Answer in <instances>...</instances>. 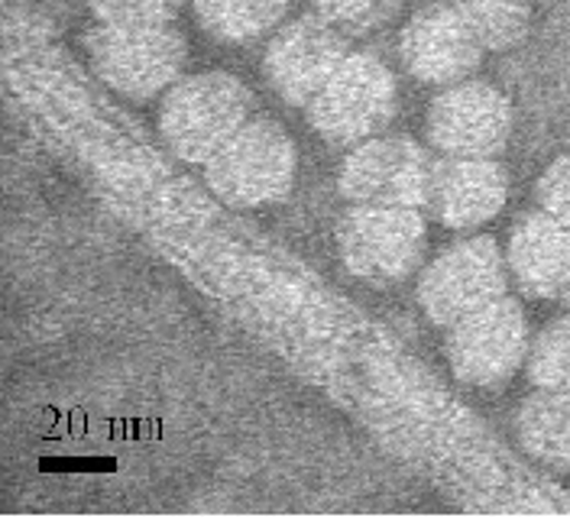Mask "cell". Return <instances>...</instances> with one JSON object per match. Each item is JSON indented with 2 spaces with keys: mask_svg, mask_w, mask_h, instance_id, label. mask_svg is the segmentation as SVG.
Masks as SVG:
<instances>
[{
  "mask_svg": "<svg viewBox=\"0 0 570 518\" xmlns=\"http://www.w3.org/2000/svg\"><path fill=\"white\" fill-rule=\"evenodd\" d=\"M253 95L227 71L178 78L159 107V134L181 163H208L249 120Z\"/></svg>",
  "mask_w": 570,
  "mask_h": 518,
  "instance_id": "1",
  "label": "cell"
},
{
  "mask_svg": "<svg viewBox=\"0 0 570 518\" xmlns=\"http://www.w3.org/2000/svg\"><path fill=\"white\" fill-rule=\"evenodd\" d=\"M205 182L230 207L283 202L295 182V143L269 117H253L205 163Z\"/></svg>",
  "mask_w": 570,
  "mask_h": 518,
  "instance_id": "2",
  "label": "cell"
},
{
  "mask_svg": "<svg viewBox=\"0 0 570 518\" xmlns=\"http://www.w3.org/2000/svg\"><path fill=\"white\" fill-rule=\"evenodd\" d=\"M91 71L124 98L149 101L173 88L188 62L185 36L169 27H110L98 23L85 33Z\"/></svg>",
  "mask_w": 570,
  "mask_h": 518,
  "instance_id": "3",
  "label": "cell"
},
{
  "mask_svg": "<svg viewBox=\"0 0 570 518\" xmlns=\"http://www.w3.org/2000/svg\"><path fill=\"white\" fill-rule=\"evenodd\" d=\"M399 88L390 66L373 52H351L341 69L305 107V117L321 139L334 146H354L373 139L392 117Z\"/></svg>",
  "mask_w": 570,
  "mask_h": 518,
  "instance_id": "4",
  "label": "cell"
},
{
  "mask_svg": "<svg viewBox=\"0 0 570 518\" xmlns=\"http://www.w3.org/2000/svg\"><path fill=\"white\" fill-rule=\"evenodd\" d=\"M425 241V217L419 207L356 205L337 224V250L347 273L380 289L419 270Z\"/></svg>",
  "mask_w": 570,
  "mask_h": 518,
  "instance_id": "5",
  "label": "cell"
},
{
  "mask_svg": "<svg viewBox=\"0 0 570 518\" xmlns=\"http://www.w3.org/2000/svg\"><path fill=\"white\" fill-rule=\"evenodd\" d=\"M529 360V317L509 295L463 314L448 334V363L463 385L499 389Z\"/></svg>",
  "mask_w": 570,
  "mask_h": 518,
  "instance_id": "6",
  "label": "cell"
},
{
  "mask_svg": "<svg viewBox=\"0 0 570 518\" xmlns=\"http://www.w3.org/2000/svg\"><path fill=\"white\" fill-rule=\"evenodd\" d=\"M438 159L409 137L360 143L344 159L337 188L347 202L373 207H428Z\"/></svg>",
  "mask_w": 570,
  "mask_h": 518,
  "instance_id": "7",
  "label": "cell"
},
{
  "mask_svg": "<svg viewBox=\"0 0 570 518\" xmlns=\"http://www.w3.org/2000/svg\"><path fill=\"white\" fill-rule=\"evenodd\" d=\"M499 295H505V260L490 237L451 243L419 278L422 311L438 328H451Z\"/></svg>",
  "mask_w": 570,
  "mask_h": 518,
  "instance_id": "8",
  "label": "cell"
},
{
  "mask_svg": "<svg viewBox=\"0 0 570 518\" xmlns=\"http://www.w3.org/2000/svg\"><path fill=\"white\" fill-rule=\"evenodd\" d=\"M512 137V104L487 81L448 85L428 110V139L441 156L493 159Z\"/></svg>",
  "mask_w": 570,
  "mask_h": 518,
  "instance_id": "9",
  "label": "cell"
},
{
  "mask_svg": "<svg viewBox=\"0 0 570 518\" xmlns=\"http://www.w3.org/2000/svg\"><path fill=\"white\" fill-rule=\"evenodd\" d=\"M347 36L334 30L318 13L295 17L273 36L263 69L273 91L292 107H308V101L327 85V78L347 59Z\"/></svg>",
  "mask_w": 570,
  "mask_h": 518,
  "instance_id": "10",
  "label": "cell"
},
{
  "mask_svg": "<svg viewBox=\"0 0 570 518\" xmlns=\"http://www.w3.org/2000/svg\"><path fill=\"white\" fill-rule=\"evenodd\" d=\"M483 46L454 3H428L399 33V59L425 85H458L483 62Z\"/></svg>",
  "mask_w": 570,
  "mask_h": 518,
  "instance_id": "11",
  "label": "cell"
},
{
  "mask_svg": "<svg viewBox=\"0 0 570 518\" xmlns=\"http://www.w3.org/2000/svg\"><path fill=\"white\" fill-rule=\"evenodd\" d=\"M509 202V175L497 159L444 156L434 166L428 211L451 231H473L493 221Z\"/></svg>",
  "mask_w": 570,
  "mask_h": 518,
  "instance_id": "12",
  "label": "cell"
},
{
  "mask_svg": "<svg viewBox=\"0 0 570 518\" xmlns=\"http://www.w3.org/2000/svg\"><path fill=\"white\" fill-rule=\"evenodd\" d=\"M505 263L525 295L570 302V231L551 214L532 211L512 227Z\"/></svg>",
  "mask_w": 570,
  "mask_h": 518,
  "instance_id": "13",
  "label": "cell"
},
{
  "mask_svg": "<svg viewBox=\"0 0 570 518\" xmlns=\"http://www.w3.org/2000/svg\"><path fill=\"white\" fill-rule=\"evenodd\" d=\"M519 448L548 470L570 473V392L538 389L512 418Z\"/></svg>",
  "mask_w": 570,
  "mask_h": 518,
  "instance_id": "14",
  "label": "cell"
},
{
  "mask_svg": "<svg viewBox=\"0 0 570 518\" xmlns=\"http://www.w3.org/2000/svg\"><path fill=\"white\" fill-rule=\"evenodd\" d=\"M292 0H195L205 33L220 42H253L283 23Z\"/></svg>",
  "mask_w": 570,
  "mask_h": 518,
  "instance_id": "15",
  "label": "cell"
},
{
  "mask_svg": "<svg viewBox=\"0 0 570 518\" xmlns=\"http://www.w3.org/2000/svg\"><path fill=\"white\" fill-rule=\"evenodd\" d=\"M487 52L515 49L532 27V0H451Z\"/></svg>",
  "mask_w": 570,
  "mask_h": 518,
  "instance_id": "16",
  "label": "cell"
},
{
  "mask_svg": "<svg viewBox=\"0 0 570 518\" xmlns=\"http://www.w3.org/2000/svg\"><path fill=\"white\" fill-rule=\"evenodd\" d=\"M529 380L538 389L570 392V314L554 317L529 346Z\"/></svg>",
  "mask_w": 570,
  "mask_h": 518,
  "instance_id": "17",
  "label": "cell"
},
{
  "mask_svg": "<svg viewBox=\"0 0 570 518\" xmlns=\"http://www.w3.org/2000/svg\"><path fill=\"white\" fill-rule=\"evenodd\" d=\"M399 0H315V13L344 36H366L383 30L395 17Z\"/></svg>",
  "mask_w": 570,
  "mask_h": 518,
  "instance_id": "18",
  "label": "cell"
},
{
  "mask_svg": "<svg viewBox=\"0 0 570 518\" xmlns=\"http://www.w3.org/2000/svg\"><path fill=\"white\" fill-rule=\"evenodd\" d=\"M181 0H88L98 23L110 27H169Z\"/></svg>",
  "mask_w": 570,
  "mask_h": 518,
  "instance_id": "19",
  "label": "cell"
},
{
  "mask_svg": "<svg viewBox=\"0 0 570 518\" xmlns=\"http://www.w3.org/2000/svg\"><path fill=\"white\" fill-rule=\"evenodd\" d=\"M534 198L544 214H551L561 227L570 231V156L554 159L534 185Z\"/></svg>",
  "mask_w": 570,
  "mask_h": 518,
  "instance_id": "20",
  "label": "cell"
}]
</instances>
